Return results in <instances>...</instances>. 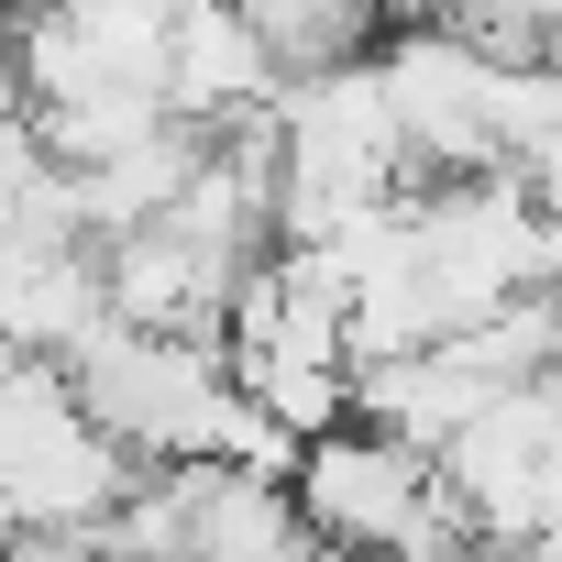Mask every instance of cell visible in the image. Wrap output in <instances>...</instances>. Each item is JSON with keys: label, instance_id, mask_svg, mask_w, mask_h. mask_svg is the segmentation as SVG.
Instances as JSON below:
<instances>
[{"label": "cell", "instance_id": "6da1fadb", "mask_svg": "<svg viewBox=\"0 0 562 562\" xmlns=\"http://www.w3.org/2000/svg\"><path fill=\"white\" fill-rule=\"evenodd\" d=\"M288 507H299V529H310L321 551H353V562H452V551L474 540V529L452 518L441 474H430L419 452L375 441L364 419L299 441V463H288Z\"/></svg>", "mask_w": 562, "mask_h": 562}]
</instances>
